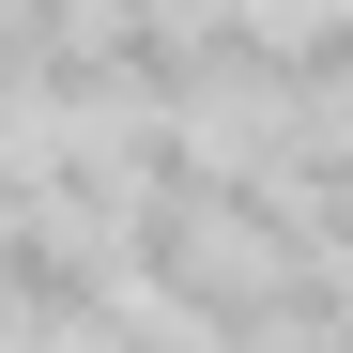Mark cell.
Listing matches in <instances>:
<instances>
[{
    "label": "cell",
    "instance_id": "2",
    "mask_svg": "<svg viewBox=\"0 0 353 353\" xmlns=\"http://www.w3.org/2000/svg\"><path fill=\"white\" fill-rule=\"evenodd\" d=\"M276 108H353V0H292L276 16Z\"/></svg>",
    "mask_w": 353,
    "mask_h": 353
},
{
    "label": "cell",
    "instance_id": "1",
    "mask_svg": "<svg viewBox=\"0 0 353 353\" xmlns=\"http://www.w3.org/2000/svg\"><path fill=\"white\" fill-rule=\"evenodd\" d=\"M0 307H16V338L92 353V338H123V323H139V292H123V246H108V230L16 200V215H0Z\"/></svg>",
    "mask_w": 353,
    "mask_h": 353
}]
</instances>
